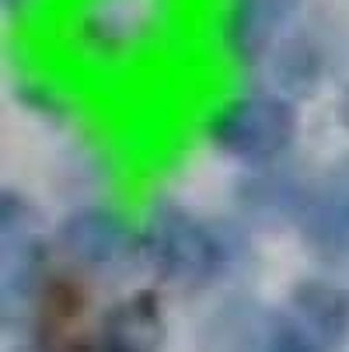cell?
<instances>
[{
  "instance_id": "obj_1",
  "label": "cell",
  "mask_w": 349,
  "mask_h": 352,
  "mask_svg": "<svg viewBox=\"0 0 349 352\" xmlns=\"http://www.w3.org/2000/svg\"><path fill=\"white\" fill-rule=\"evenodd\" d=\"M189 0H56L45 21L49 63L74 84H123L168 56Z\"/></svg>"
},
{
  "instance_id": "obj_2",
  "label": "cell",
  "mask_w": 349,
  "mask_h": 352,
  "mask_svg": "<svg viewBox=\"0 0 349 352\" xmlns=\"http://www.w3.org/2000/svg\"><path fill=\"white\" fill-rule=\"evenodd\" d=\"M143 279L168 296H220L259 258V241L231 213H207L175 192L140 206Z\"/></svg>"
},
{
  "instance_id": "obj_3",
  "label": "cell",
  "mask_w": 349,
  "mask_h": 352,
  "mask_svg": "<svg viewBox=\"0 0 349 352\" xmlns=\"http://www.w3.org/2000/svg\"><path fill=\"white\" fill-rule=\"evenodd\" d=\"M195 136L210 157L234 171H255L301 157L304 105L273 84L248 77L217 91L195 119Z\"/></svg>"
},
{
  "instance_id": "obj_4",
  "label": "cell",
  "mask_w": 349,
  "mask_h": 352,
  "mask_svg": "<svg viewBox=\"0 0 349 352\" xmlns=\"http://www.w3.org/2000/svg\"><path fill=\"white\" fill-rule=\"evenodd\" d=\"M56 265L102 286H123L143 276L140 255V210L112 195L74 199L53 217Z\"/></svg>"
},
{
  "instance_id": "obj_5",
  "label": "cell",
  "mask_w": 349,
  "mask_h": 352,
  "mask_svg": "<svg viewBox=\"0 0 349 352\" xmlns=\"http://www.w3.org/2000/svg\"><path fill=\"white\" fill-rule=\"evenodd\" d=\"M53 217L21 185L0 188V324L18 331L56 272Z\"/></svg>"
},
{
  "instance_id": "obj_6",
  "label": "cell",
  "mask_w": 349,
  "mask_h": 352,
  "mask_svg": "<svg viewBox=\"0 0 349 352\" xmlns=\"http://www.w3.org/2000/svg\"><path fill=\"white\" fill-rule=\"evenodd\" d=\"M349 74V28L339 14L321 4L283 35V42L266 60L259 80L273 84L297 105H311L325 94H335Z\"/></svg>"
},
{
  "instance_id": "obj_7",
  "label": "cell",
  "mask_w": 349,
  "mask_h": 352,
  "mask_svg": "<svg viewBox=\"0 0 349 352\" xmlns=\"http://www.w3.org/2000/svg\"><path fill=\"white\" fill-rule=\"evenodd\" d=\"M315 8L318 0H213L210 42L217 63L234 80L259 77L283 35Z\"/></svg>"
},
{
  "instance_id": "obj_8",
  "label": "cell",
  "mask_w": 349,
  "mask_h": 352,
  "mask_svg": "<svg viewBox=\"0 0 349 352\" xmlns=\"http://www.w3.org/2000/svg\"><path fill=\"white\" fill-rule=\"evenodd\" d=\"M315 168L304 157H293L283 164L234 171L227 185V210L255 241L266 237H293L304 220Z\"/></svg>"
},
{
  "instance_id": "obj_9",
  "label": "cell",
  "mask_w": 349,
  "mask_h": 352,
  "mask_svg": "<svg viewBox=\"0 0 349 352\" xmlns=\"http://www.w3.org/2000/svg\"><path fill=\"white\" fill-rule=\"evenodd\" d=\"M293 241L315 269L349 279V150L315 168L311 199Z\"/></svg>"
},
{
  "instance_id": "obj_10",
  "label": "cell",
  "mask_w": 349,
  "mask_h": 352,
  "mask_svg": "<svg viewBox=\"0 0 349 352\" xmlns=\"http://www.w3.org/2000/svg\"><path fill=\"white\" fill-rule=\"evenodd\" d=\"M168 293L140 283L109 296L94 314L87 352H165Z\"/></svg>"
},
{
  "instance_id": "obj_11",
  "label": "cell",
  "mask_w": 349,
  "mask_h": 352,
  "mask_svg": "<svg viewBox=\"0 0 349 352\" xmlns=\"http://www.w3.org/2000/svg\"><path fill=\"white\" fill-rule=\"evenodd\" d=\"M279 311L328 352H342L349 345V279L335 272L311 265V272L293 276Z\"/></svg>"
},
{
  "instance_id": "obj_12",
  "label": "cell",
  "mask_w": 349,
  "mask_h": 352,
  "mask_svg": "<svg viewBox=\"0 0 349 352\" xmlns=\"http://www.w3.org/2000/svg\"><path fill=\"white\" fill-rule=\"evenodd\" d=\"M8 94L32 122L53 129V133H74L81 126L84 109V87L74 84L56 63H21L11 70Z\"/></svg>"
},
{
  "instance_id": "obj_13",
  "label": "cell",
  "mask_w": 349,
  "mask_h": 352,
  "mask_svg": "<svg viewBox=\"0 0 349 352\" xmlns=\"http://www.w3.org/2000/svg\"><path fill=\"white\" fill-rule=\"evenodd\" d=\"M276 304H266L252 289H224L207 318L199 321L195 352H259Z\"/></svg>"
},
{
  "instance_id": "obj_14",
  "label": "cell",
  "mask_w": 349,
  "mask_h": 352,
  "mask_svg": "<svg viewBox=\"0 0 349 352\" xmlns=\"http://www.w3.org/2000/svg\"><path fill=\"white\" fill-rule=\"evenodd\" d=\"M259 352H328V349H321L318 342H311L301 328H297V324L279 311V304H276L273 321H269V328H266V335H262Z\"/></svg>"
},
{
  "instance_id": "obj_15",
  "label": "cell",
  "mask_w": 349,
  "mask_h": 352,
  "mask_svg": "<svg viewBox=\"0 0 349 352\" xmlns=\"http://www.w3.org/2000/svg\"><path fill=\"white\" fill-rule=\"evenodd\" d=\"M56 0H0V14L11 32H39L45 28Z\"/></svg>"
},
{
  "instance_id": "obj_16",
  "label": "cell",
  "mask_w": 349,
  "mask_h": 352,
  "mask_svg": "<svg viewBox=\"0 0 349 352\" xmlns=\"http://www.w3.org/2000/svg\"><path fill=\"white\" fill-rule=\"evenodd\" d=\"M332 126L339 129L342 140H349V74L342 77V84L332 94Z\"/></svg>"
}]
</instances>
